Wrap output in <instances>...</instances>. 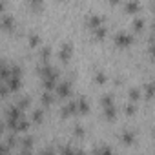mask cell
<instances>
[{
	"mask_svg": "<svg viewBox=\"0 0 155 155\" xmlns=\"http://www.w3.org/2000/svg\"><path fill=\"white\" fill-rule=\"evenodd\" d=\"M130 97H131L133 101H137V99H139V90H137V88H131V90H130Z\"/></svg>",
	"mask_w": 155,
	"mask_h": 155,
	"instance_id": "15",
	"label": "cell"
},
{
	"mask_svg": "<svg viewBox=\"0 0 155 155\" xmlns=\"http://www.w3.org/2000/svg\"><path fill=\"white\" fill-rule=\"evenodd\" d=\"M29 44H31V46H37V44H38V35H37V33H31V35H29Z\"/></svg>",
	"mask_w": 155,
	"mask_h": 155,
	"instance_id": "12",
	"label": "cell"
},
{
	"mask_svg": "<svg viewBox=\"0 0 155 155\" xmlns=\"http://www.w3.org/2000/svg\"><path fill=\"white\" fill-rule=\"evenodd\" d=\"M126 111H128V113H133V111H135V106H133V104H128V106H126Z\"/></svg>",
	"mask_w": 155,
	"mask_h": 155,
	"instance_id": "22",
	"label": "cell"
},
{
	"mask_svg": "<svg viewBox=\"0 0 155 155\" xmlns=\"http://www.w3.org/2000/svg\"><path fill=\"white\" fill-rule=\"evenodd\" d=\"M151 26H153V31H155V20H153V24H151Z\"/></svg>",
	"mask_w": 155,
	"mask_h": 155,
	"instance_id": "25",
	"label": "cell"
},
{
	"mask_svg": "<svg viewBox=\"0 0 155 155\" xmlns=\"http://www.w3.org/2000/svg\"><path fill=\"white\" fill-rule=\"evenodd\" d=\"M115 113H117V111H115V106H110V108H104V115H106V117H108L110 120H111V119L115 117Z\"/></svg>",
	"mask_w": 155,
	"mask_h": 155,
	"instance_id": "8",
	"label": "cell"
},
{
	"mask_svg": "<svg viewBox=\"0 0 155 155\" xmlns=\"http://www.w3.org/2000/svg\"><path fill=\"white\" fill-rule=\"evenodd\" d=\"M20 155H31V153H29V151H24V153H20Z\"/></svg>",
	"mask_w": 155,
	"mask_h": 155,
	"instance_id": "24",
	"label": "cell"
},
{
	"mask_svg": "<svg viewBox=\"0 0 155 155\" xmlns=\"http://www.w3.org/2000/svg\"><path fill=\"white\" fill-rule=\"evenodd\" d=\"M139 8H140V6H139V2H128V4H126V9H128V11H131V13H133V11H137Z\"/></svg>",
	"mask_w": 155,
	"mask_h": 155,
	"instance_id": "10",
	"label": "cell"
},
{
	"mask_svg": "<svg viewBox=\"0 0 155 155\" xmlns=\"http://www.w3.org/2000/svg\"><path fill=\"white\" fill-rule=\"evenodd\" d=\"M33 119L38 122V120L42 119V111H40V110H35V111H33Z\"/></svg>",
	"mask_w": 155,
	"mask_h": 155,
	"instance_id": "19",
	"label": "cell"
},
{
	"mask_svg": "<svg viewBox=\"0 0 155 155\" xmlns=\"http://www.w3.org/2000/svg\"><path fill=\"white\" fill-rule=\"evenodd\" d=\"M101 104H102L104 108H110V106H113V97H111V95H104V97L101 99Z\"/></svg>",
	"mask_w": 155,
	"mask_h": 155,
	"instance_id": "7",
	"label": "cell"
},
{
	"mask_svg": "<svg viewBox=\"0 0 155 155\" xmlns=\"http://www.w3.org/2000/svg\"><path fill=\"white\" fill-rule=\"evenodd\" d=\"M131 40H133V37L130 33H126V31H119L115 35V42L119 46H128V44H131Z\"/></svg>",
	"mask_w": 155,
	"mask_h": 155,
	"instance_id": "1",
	"label": "cell"
},
{
	"mask_svg": "<svg viewBox=\"0 0 155 155\" xmlns=\"http://www.w3.org/2000/svg\"><path fill=\"white\" fill-rule=\"evenodd\" d=\"M150 53H151V57L155 58V46H150Z\"/></svg>",
	"mask_w": 155,
	"mask_h": 155,
	"instance_id": "23",
	"label": "cell"
},
{
	"mask_svg": "<svg viewBox=\"0 0 155 155\" xmlns=\"http://www.w3.org/2000/svg\"><path fill=\"white\" fill-rule=\"evenodd\" d=\"M69 90H71V86H69L68 81H64V82H60V84L57 86V93H58V97H66V95L69 93Z\"/></svg>",
	"mask_w": 155,
	"mask_h": 155,
	"instance_id": "3",
	"label": "cell"
},
{
	"mask_svg": "<svg viewBox=\"0 0 155 155\" xmlns=\"http://www.w3.org/2000/svg\"><path fill=\"white\" fill-rule=\"evenodd\" d=\"M86 22L90 24V28L97 29V28H101V26H102V17H101V15H97V13H91V15L86 18Z\"/></svg>",
	"mask_w": 155,
	"mask_h": 155,
	"instance_id": "2",
	"label": "cell"
},
{
	"mask_svg": "<svg viewBox=\"0 0 155 155\" xmlns=\"http://www.w3.org/2000/svg\"><path fill=\"white\" fill-rule=\"evenodd\" d=\"M75 133H77V135H82V133H84V128H82L81 124H77V126H75Z\"/></svg>",
	"mask_w": 155,
	"mask_h": 155,
	"instance_id": "20",
	"label": "cell"
},
{
	"mask_svg": "<svg viewBox=\"0 0 155 155\" xmlns=\"http://www.w3.org/2000/svg\"><path fill=\"white\" fill-rule=\"evenodd\" d=\"M2 28H4V29L13 28V18H11V15H8V13L2 15Z\"/></svg>",
	"mask_w": 155,
	"mask_h": 155,
	"instance_id": "5",
	"label": "cell"
},
{
	"mask_svg": "<svg viewBox=\"0 0 155 155\" xmlns=\"http://www.w3.org/2000/svg\"><path fill=\"white\" fill-rule=\"evenodd\" d=\"M31 142H33V139H31V137H24V139H22V146H24V148H29V146H31Z\"/></svg>",
	"mask_w": 155,
	"mask_h": 155,
	"instance_id": "17",
	"label": "cell"
},
{
	"mask_svg": "<svg viewBox=\"0 0 155 155\" xmlns=\"http://www.w3.org/2000/svg\"><path fill=\"white\" fill-rule=\"evenodd\" d=\"M69 55H71V44L66 42V44H62V48H60V58H62V60H68Z\"/></svg>",
	"mask_w": 155,
	"mask_h": 155,
	"instance_id": "4",
	"label": "cell"
},
{
	"mask_svg": "<svg viewBox=\"0 0 155 155\" xmlns=\"http://www.w3.org/2000/svg\"><path fill=\"white\" fill-rule=\"evenodd\" d=\"M95 35H97V37H104V35H106V28H104V26L97 28V29H95Z\"/></svg>",
	"mask_w": 155,
	"mask_h": 155,
	"instance_id": "14",
	"label": "cell"
},
{
	"mask_svg": "<svg viewBox=\"0 0 155 155\" xmlns=\"http://www.w3.org/2000/svg\"><path fill=\"white\" fill-rule=\"evenodd\" d=\"M51 101H53V97H51V95H49V93H48V91H46V93H44V95H42V102H44V104H49V102H51Z\"/></svg>",
	"mask_w": 155,
	"mask_h": 155,
	"instance_id": "16",
	"label": "cell"
},
{
	"mask_svg": "<svg viewBox=\"0 0 155 155\" xmlns=\"http://www.w3.org/2000/svg\"><path fill=\"white\" fill-rule=\"evenodd\" d=\"M122 139H124L126 142H131V140H133V133H131L130 130H126V131H124V135H122Z\"/></svg>",
	"mask_w": 155,
	"mask_h": 155,
	"instance_id": "13",
	"label": "cell"
},
{
	"mask_svg": "<svg viewBox=\"0 0 155 155\" xmlns=\"http://www.w3.org/2000/svg\"><path fill=\"white\" fill-rule=\"evenodd\" d=\"M102 155H113V153H111V150L108 146H102Z\"/></svg>",
	"mask_w": 155,
	"mask_h": 155,
	"instance_id": "21",
	"label": "cell"
},
{
	"mask_svg": "<svg viewBox=\"0 0 155 155\" xmlns=\"http://www.w3.org/2000/svg\"><path fill=\"white\" fill-rule=\"evenodd\" d=\"M95 79H97V82H104V81H106V75H104L102 71H99V73H97V77H95Z\"/></svg>",
	"mask_w": 155,
	"mask_h": 155,
	"instance_id": "18",
	"label": "cell"
},
{
	"mask_svg": "<svg viewBox=\"0 0 155 155\" xmlns=\"http://www.w3.org/2000/svg\"><path fill=\"white\" fill-rule=\"evenodd\" d=\"M77 110H79V113L88 111V102H86V99H84V97H81L79 101H77Z\"/></svg>",
	"mask_w": 155,
	"mask_h": 155,
	"instance_id": "6",
	"label": "cell"
},
{
	"mask_svg": "<svg viewBox=\"0 0 155 155\" xmlns=\"http://www.w3.org/2000/svg\"><path fill=\"white\" fill-rule=\"evenodd\" d=\"M144 88H146V95H148V97H151V95L155 93V84H153V82H150V84L144 86Z\"/></svg>",
	"mask_w": 155,
	"mask_h": 155,
	"instance_id": "11",
	"label": "cell"
},
{
	"mask_svg": "<svg viewBox=\"0 0 155 155\" xmlns=\"http://www.w3.org/2000/svg\"><path fill=\"white\" fill-rule=\"evenodd\" d=\"M133 28H135V29H137V31H140V29H142V28H144V20H142V18H140V17H137V18H135V20H133Z\"/></svg>",
	"mask_w": 155,
	"mask_h": 155,
	"instance_id": "9",
	"label": "cell"
}]
</instances>
